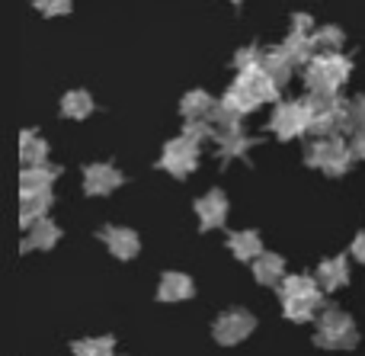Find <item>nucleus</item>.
I'll use <instances>...</instances> for the list:
<instances>
[]
</instances>
